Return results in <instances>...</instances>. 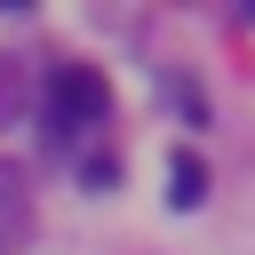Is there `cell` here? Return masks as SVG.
Returning a JSON list of instances; mask_svg holds the SVG:
<instances>
[{
	"mask_svg": "<svg viewBox=\"0 0 255 255\" xmlns=\"http://www.w3.org/2000/svg\"><path fill=\"white\" fill-rule=\"evenodd\" d=\"M104 104H112V88H104L96 64H56V72H48V112H56V128L104 120Z\"/></svg>",
	"mask_w": 255,
	"mask_h": 255,
	"instance_id": "6da1fadb",
	"label": "cell"
},
{
	"mask_svg": "<svg viewBox=\"0 0 255 255\" xmlns=\"http://www.w3.org/2000/svg\"><path fill=\"white\" fill-rule=\"evenodd\" d=\"M167 183H175V191H167L175 207H199V199H207V167H199L191 151H175V159H167Z\"/></svg>",
	"mask_w": 255,
	"mask_h": 255,
	"instance_id": "7a4b0ae2",
	"label": "cell"
}]
</instances>
